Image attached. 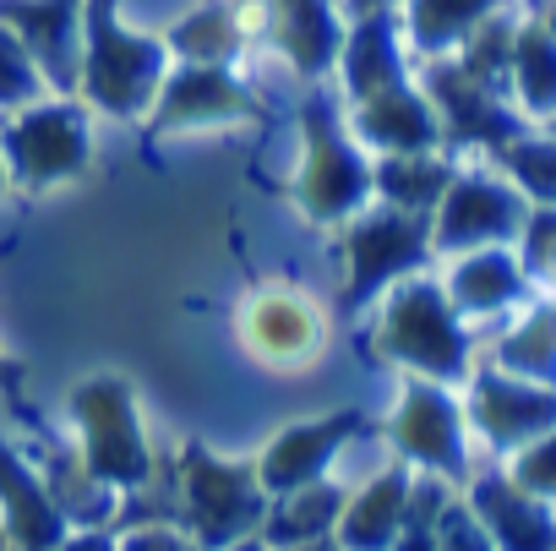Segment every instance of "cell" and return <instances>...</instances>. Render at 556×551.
I'll list each match as a JSON object with an SVG mask.
<instances>
[{
  "label": "cell",
  "instance_id": "cell-10",
  "mask_svg": "<svg viewBox=\"0 0 556 551\" xmlns=\"http://www.w3.org/2000/svg\"><path fill=\"white\" fill-rule=\"evenodd\" d=\"M426 256H431V218L371 202L344 224V296H355V306H371L382 290L409 279Z\"/></svg>",
  "mask_w": 556,
  "mask_h": 551
},
{
  "label": "cell",
  "instance_id": "cell-3",
  "mask_svg": "<svg viewBox=\"0 0 556 551\" xmlns=\"http://www.w3.org/2000/svg\"><path fill=\"white\" fill-rule=\"evenodd\" d=\"M382 442L393 448L399 464L420 475H442L453 486H464L480 469V442L464 410V388H447V383L399 377L393 404L382 415Z\"/></svg>",
  "mask_w": 556,
  "mask_h": 551
},
{
  "label": "cell",
  "instance_id": "cell-27",
  "mask_svg": "<svg viewBox=\"0 0 556 551\" xmlns=\"http://www.w3.org/2000/svg\"><path fill=\"white\" fill-rule=\"evenodd\" d=\"M507 475H513V486H523L529 497L556 502V431H545V437L523 442L518 453H507Z\"/></svg>",
  "mask_w": 556,
  "mask_h": 551
},
{
  "label": "cell",
  "instance_id": "cell-13",
  "mask_svg": "<svg viewBox=\"0 0 556 551\" xmlns=\"http://www.w3.org/2000/svg\"><path fill=\"white\" fill-rule=\"evenodd\" d=\"M262 23H267L273 55L285 61L301 83L328 77L344 55V39H350V23L339 12V0H267Z\"/></svg>",
  "mask_w": 556,
  "mask_h": 551
},
{
  "label": "cell",
  "instance_id": "cell-23",
  "mask_svg": "<svg viewBox=\"0 0 556 551\" xmlns=\"http://www.w3.org/2000/svg\"><path fill=\"white\" fill-rule=\"evenodd\" d=\"M453 170H458V164H447L442 153H393V159H377V164H371L377 202L404 208V213H426V218H431V208L442 202Z\"/></svg>",
  "mask_w": 556,
  "mask_h": 551
},
{
  "label": "cell",
  "instance_id": "cell-20",
  "mask_svg": "<svg viewBox=\"0 0 556 551\" xmlns=\"http://www.w3.org/2000/svg\"><path fill=\"white\" fill-rule=\"evenodd\" d=\"M502 7H507V0H399L393 17H399V34H404L415 61H447Z\"/></svg>",
  "mask_w": 556,
  "mask_h": 551
},
{
  "label": "cell",
  "instance_id": "cell-14",
  "mask_svg": "<svg viewBox=\"0 0 556 551\" xmlns=\"http://www.w3.org/2000/svg\"><path fill=\"white\" fill-rule=\"evenodd\" d=\"M7 23L50 77V88L72 93L83 72V34H88V0H0Z\"/></svg>",
  "mask_w": 556,
  "mask_h": 551
},
{
  "label": "cell",
  "instance_id": "cell-25",
  "mask_svg": "<svg viewBox=\"0 0 556 551\" xmlns=\"http://www.w3.org/2000/svg\"><path fill=\"white\" fill-rule=\"evenodd\" d=\"M496 170L529 197V208H556V132H523L496 153Z\"/></svg>",
  "mask_w": 556,
  "mask_h": 551
},
{
  "label": "cell",
  "instance_id": "cell-28",
  "mask_svg": "<svg viewBox=\"0 0 556 551\" xmlns=\"http://www.w3.org/2000/svg\"><path fill=\"white\" fill-rule=\"evenodd\" d=\"M115 546L121 551H202V540L186 524H175V518H137V524L126 518Z\"/></svg>",
  "mask_w": 556,
  "mask_h": 551
},
{
  "label": "cell",
  "instance_id": "cell-9",
  "mask_svg": "<svg viewBox=\"0 0 556 551\" xmlns=\"http://www.w3.org/2000/svg\"><path fill=\"white\" fill-rule=\"evenodd\" d=\"M529 218V197L496 170H453L442 202L431 208V256H458V251H480V246H518V229Z\"/></svg>",
  "mask_w": 556,
  "mask_h": 551
},
{
  "label": "cell",
  "instance_id": "cell-21",
  "mask_svg": "<svg viewBox=\"0 0 556 551\" xmlns=\"http://www.w3.org/2000/svg\"><path fill=\"white\" fill-rule=\"evenodd\" d=\"M507 88H513V104L529 126H556V28L545 17L518 23Z\"/></svg>",
  "mask_w": 556,
  "mask_h": 551
},
{
  "label": "cell",
  "instance_id": "cell-1",
  "mask_svg": "<svg viewBox=\"0 0 556 551\" xmlns=\"http://www.w3.org/2000/svg\"><path fill=\"white\" fill-rule=\"evenodd\" d=\"M371 350L399 377H426L447 388H464L480 366V345L469 339V323L447 301L442 279H420V273L371 301Z\"/></svg>",
  "mask_w": 556,
  "mask_h": 551
},
{
  "label": "cell",
  "instance_id": "cell-15",
  "mask_svg": "<svg viewBox=\"0 0 556 551\" xmlns=\"http://www.w3.org/2000/svg\"><path fill=\"white\" fill-rule=\"evenodd\" d=\"M251 88L229 66H191L175 61L159 99H153V126L159 132H202V126H229L251 115Z\"/></svg>",
  "mask_w": 556,
  "mask_h": 551
},
{
  "label": "cell",
  "instance_id": "cell-12",
  "mask_svg": "<svg viewBox=\"0 0 556 551\" xmlns=\"http://www.w3.org/2000/svg\"><path fill=\"white\" fill-rule=\"evenodd\" d=\"M350 137L361 148H377L382 159L393 153H437L447 137H442V115L431 104V93L420 83H388L377 93H361L355 99V121H344Z\"/></svg>",
  "mask_w": 556,
  "mask_h": 551
},
{
  "label": "cell",
  "instance_id": "cell-32",
  "mask_svg": "<svg viewBox=\"0 0 556 551\" xmlns=\"http://www.w3.org/2000/svg\"><path fill=\"white\" fill-rule=\"evenodd\" d=\"M0 366H7V361H0Z\"/></svg>",
  "mask_w": 556,
  "mask_h": 551
},
{
  "label": "cell",
  "instance_id": "cell-31",
  "mask_svg": "<svg viewBox=\"0 0 556 551\" xmlns=\"http://www.w3.org/2000/svg\"><path fill=\"white\" fill-rule=\"evenodd\" d=\"M545 23H551V28H556V0H551V12H545Z\"/></svg>",
  "mask_w": 556,
  "mask_h": 551
},
{
  "label": "cell",
  "instance_id": "cell-2",
  "mask_svg": "<svg viewBox=\"0 0 556 551\" xmlns=\"http://www.w3.org/2000/svg\"><path fill=\"white\" fill-rule=\"evenodd\" d=\"M175 55L159 28L131 23L115 12V0H88V34H83V72L77 93L99 115H153V99L169 77Z\"/></svg>",
  "mask_w": 556,
  "mask_h": 551
},
{
  "label": "cell",
  "instance_id": "cell-18",
  "mask_svg": "<svg viewBox=\"0 0 556 551\" xmlns=\"http://www.w3.org/2000/svg\"><path fill=\"white\" fill-rule=\"evenodd\" d=\"M464 502L496 540V551H556V502L513 486L507 469H475L464 480Z\"/></svg>",
  "mask_w": 556,
  "mask_h": 551
},
{
  "label": "cell",
  "instance_id": "cell-5",
  "mask_svg": "<svg viewBox=\"0 0 556 551\" xmlns=\"http://www.w3.org/2000/svg\"><path fill=\"white\" fill-rule=\"evenodd\" d=\"M290 191H295V208L317 224H350L355 213L377 202L371 159L350 137V126H339L333 110L323 104L301 115V159H295Z\"/></svg>",
  "mask_w": 556,
  "mask_h": 551
},
{
  "label": "cell",
  "instance_id": "cell-4",
  "mask_svg": "<svg viewBox=\"0 0 556 551\" xmlns=\"http://www.w3.org/2000/svg\"><path fill=\"white\" fill-rule=\"evenodd\" d=\"M235 339L240 350L273 372V377H295V372H312L328 345H333V317L323 306L317 290L306 285H290V279H267V285H251L235 306Z\"/></svg>",
  "mask_w": 556,
  "mask_h": 551
},
{
  "label": "cell",
  "instance_id": "cell-11",
  "mask_svg": "<svg viewBox=\"0 0 556 551\" xmlns=\"http://www.w3.org/2000/svg\"><path fill=\"white\" fill-rule=\"evenodd\" d=\"M464 410H469V426H475L480 453H496V459H507L523 442L556 431V388L523 383V377L496 372L485 361L464 383Z\"/></svg>",
  "mask_w": 556,
  "mask_h": 551
},
{
  "label": "cell",
  "instance_id": "cell-16",
  "mask_svg": "<svg viewBox=\"0 0 556 551\" xmlns=\"http://www.w3.org/2000/svg\"><path fill=\"white\" fill-rule=\"evenodd\" d=\"M409 502H415V469L388 459L382 469H371L366 480L350 486L333 546L339 551H393L409 524Z\"/></svg>",
  "mask_w": 556,
  "mask_h": 551
},
{
  "label": "cell",
  "instance_id": "cell-24",
  "mask_svg": "<svg viewBox=\"0 0 556 551\" xmlns=\"http://www.w3.org/2000/svg\"><path fill=\"white\" fill-rule=\"evenodd\" d=\"M240 45H245V34L229 7H197L169 23V55L191 61V66H229V55Z\"/></svg>",
  "mask_w": 556,
  "mask_h": 551
},
{
  "label": "cell",
  "instance_id": "cell-33",
  "mask_svg": "<svg viewBox=\"0 0 556 551\" xmlns=\"http://www.w3.org/2000/svg\"><path fill=\"white\" fill-rule=\"evenodd\" d=\"M551 132H556V126H551Z\"/></svg>",
  "mask_w": 556,
  "mask_h": 551
},
{
  "label": "cell",
  "instance_id": "cell-29",
  "mask_svg": "<svg viewBox=\"0 0 556 551\" xmlns=\"http://www.w3.org/2000/svg\"><path fill=\"white\" fill-rule=\"evenodd\" d=\"M437 551H496V540L485 535V524L475 518V508L464 502V491L442 508L437 518Z\"/></svg>",
  "mask_w": 556,
  "mask_h": 551
},
{
  "label": "cell",
  "instance_id": "cell-26",
  "mask_svg": "<svg viewBox=\"0 0 556 551\" xmlns=\"http://www.w3.org/2000/svg\"><path fill=\"white\" fill-rule=\"evenodd\" d=\"M39 99H50V77L39 72L34 50L0 23V115H17Z\"/></svg>",
  "mask_w": 556,
  "mask_h": 551
},
{
  "label": "cell",
  "instance_id": "cell-6",
  "mask_svg": "<svg viewBox=\"0 0 556 551\" xmlns=\"http://www.w3.org/2000/svg\"><path fill=\"white\" fill-rule=\"evenodd\" d=\"M72 426H77V459L110 480L115 491H142L153 480V442L142 431L137 393L121 377H93L72 393Z\"/></svg>",
  "mask_w": 556,
  "mask_h": 551
},
{
  "label": "cell",
  "instance_id": "cell-19",
  "mask_svg": "<svg viewBox=\"0 0 556 551\" xmlns=\"http://www.w3.org/2000/svg\"><path fill=\"white\" fill-rule=\"evenodd\" d=\"M350 442H355V421L350 415L295 421V426H285V431L267 442V453H256L251 469H256V480H262L267 497H285L295 486H312V480L333 475V464H339V453Z\"/></svg>",
  "mask_w": 556,
  "mask_h": 551
},
{
  "label": "cell",
  "instance_id": "cell-7",
  "mask_svg": "<svg viewBox=\"0 0 556 551\" xmlns=\"http://www.w3.org/2000/svg\"><path fill=\"white\" fill-rule=\"evenodd\" d=\"M93 110L72 104V99H39L17 115L0 121V153L17 186L28 191H50L72 175L88 170L93 159Z\"/></svg>",
  "mask_w": 556,
  "mask_h": 551
},
{
  "label": "cell",
  "instance_id": "cell-22",
  "mask_svg": "<svg viewBox=\"0 0 556 551\" xmlns=\"http://www.w3.org/2000/svg\"><path fill=\"white\" fill-rule=\"evenodd\" d=\"M480 361L523 383L556 388V301H523V312L507 323V334L491 350H480Z\"/></svg>",
  "mask_w": 556,
  "mask_h": 551
},
{
  "label": "cell",
  "instance_id": "cell-8",
  "mask_svg": "<svg viewBox=\"0 0 556 551\" xmlns=\"http://www.w3.org/2000/svg\"><path fill=\"white\" fill-rule=\"evenodd\" d=\"M175 513L186 529L202 540V551H224L245 535L262 529L267 518V491L251 464H229L213 453H191L175 469Z\"/></svg>",
  "mask_w": 556,
  "mask_h": 551
},
{
  "label": "cell",
  "instance_id": "cell-17",
  "mask_svg": "<svg viewBox=\"0 0 556 551\" xmlns=\"http://www.w3.org/2000/svg\"><path fill=\"white\" fill-rule=\"evenodd\" d=\"M447 273H442V290L447 301L458 306L464 323H485V317H502V312H518L529 301V267L518 256V246H480V251H458V256H442Z\"/></svg>",
  "mask_w": 556,
  "mask_h": 551
},
{
  "label": "cell",
  "instance_id": "cell-30",
  "mask_svg": "<svg viewBox=\"0 0 556 551\" xmlns=\"http://www.w3.org/2000/svg\"><path fill=\"white\" fill-rule=\"evenodd\" d=\"M12 186V170H7V153H0V191H7Z\"/></svg>",
  "mask_w": 556,
  "mask_h": 551
}]
</instances>
